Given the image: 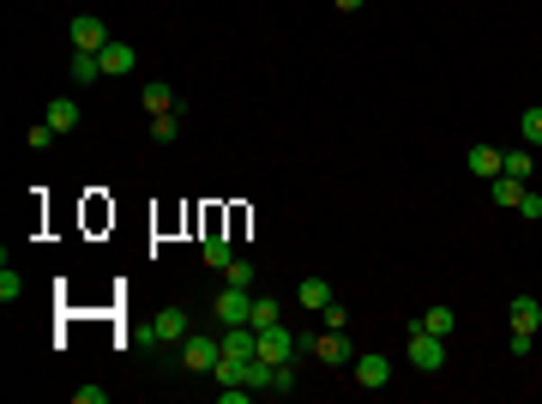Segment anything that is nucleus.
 Instances as JSON below:
<instances>
[{
	"label": "nucleus",
	"mask_w": 542,
	"mask_h": 404,
	"mask_svg": "<svg viewBox=\"0 0 542 404\" xmlns=\"http://www.w3.org/2000/svg\"><path fill=\"white\" fill-rule=\"evenodd\" d=\"M211 308H218L223 326H247V320H253V290H235V283H229V290H223Z\"/></svg>",
	"instance_id": "obj_6"
},
{
	"label": "nucleus",
	"mask_w": 542,
	"mask_h": 404,
	"mask_svg": "<svg viewBox=\"0 0 542 404\" xmlns=\"http://www.w3.org/2000/svg\"><path fill=\"white\" fill-rule=\"evenodd\" d=\"M97 61H102V79H127V73L139 67V49H133V42H115V37H109V49H97Z\"/></svg>",
	"instance_id": "obj_7"
},
{
	"label": "nucleus",
	"mask_w": 542,
	"mask_h": 404,
	"mask_svg": "<svg viewBox=\"0 0 542 404\" xmlns=\"http://www.w3.org/2000/svg\"><path fill=\"white\" fill-rule=\"evenodd\" d=\"M320 314H325V326H338V332H343V326H350V314H343V302H325Z\"/></svg>",
	"instance_id": "obj_29"
},
{
	"label": "nucleus",
	"mask_w": 542,
	"mask_h": 404,
	"mask_svg": "<svg viewBox=\"0 0 542 404\" xmlns=\"http://www.w3.org/2000/svg\"><path fill=\"white\" fill-rule=\"evenodd\" d=\"M506 320H512V332H530V338H537V332H542V302H537V296H512Z\"/></svg>",
	"instance_id": "obj_10"
},
{
	"label": "nucleus",
	"mask_w": 542,
	"mask_h": 404,
	"mask_svg": "<svg viewBox=\"0 0 542 404\" xmlns=\"http://www.w3.org/2000/svg\"><path fill=\"white\" fill-rule=\"evenodd\" d=\"M501 175H519V182H524V175H530V151H506V169H501Z\"/></svg>",
	"instance_id": "obj_26"
},
{
	"label": "nucleus",
	"mask_w": 542,
	"mask_h": 404,
	"mask_svg": "<svg viewBox=\"0 0 542 404\" xmlns=\"http://www.w3.org/2000/svg\"><path fill=\"white\" fill-rule=\"evenodd\" d=\"M422 326H428V332H440V338H452V332H458V314H452V308H428V314H422Z\"/></svg>",
	"instance_id": "obj_19"
},
{
	"label": "nucleus",
	"mask_w": 542,
	"mask_h": 404,
	"mask_svg": "<svg viewBox=\"0 0 542 404\" xmlns=\"http://www.w3.org/2000/svg\"><path fill=\"white\" fill-rule=\"evenodd\" d=\"M404 338H410L404 344V350H410V368H422V374H440L446 368V338L440 332H428L422 320H410L404 326Z\"/></svg>",
	"instance_id": "obj_1"
},
{
	"label": "nucleus",
	"mask_w": 542,
	"mask_h": 404,
	"mask_svg": "<svg viewBox=\"0 0 542 404\" xmlns=\"http://www.w3.org/2000/svg\"><path fill=\"white\" fill-rule=\"evenodd\" d=\"M181 139V115L169 109V115H151V145H175Z\"/></svg>",
	"instance_id": "obj_18"
},
{
	"label": "nucleus",
	"mask_w": 542,
	"mask_h": 404,
	"mask_svg": "<svg viewBox=\"0 0 542 404\" xmlns=\"http://www.w3.org/2000/svg\"><path fill=\"white\" fill-rule=\"evenodd\" d=\"M519 218L542 223V193H530V187H524V200H519Z\"/></svg>",
	"instance_id": "obj_27"
},
{
	"label": "nucleus",
	"mask_w": 542,
	"mask_h": 404,
	"mask_svg": "<svg viewBox=\"0 0 542 404\" xmlns=\"http://www.w3.org/2000/svg\"><path fill=\"white\" fill-rule=\"evenodd\" d=\"M314 356H320V363H332V368H343V363H350V338H343L338 326H325L320 338H314Z\"/></svg>",
	"instance_id": "obj_11"
},
{
	"label": "nucleus",
	"mask_w": 542,
	"mask_h": 404,
	"mask_svg": "<svg viewBox=\"0 0 542 404\" xmlns=\"http://www.w3.org/2000/svg\"><path fill=\"white\" fill-rule=\"evenodd\" d=\"M67 42H73V49H91V55H97V49H109V24H102L97 13H79V19L67 24Z\"/></svg>",
	"instance_id": "obj_5"
},
{
	"label": "nucleus",
	"mask_w": 542,
	"mask_h": 404,
	"mask_svg": "<svg viewBox=\"0 0 542 404\" xmlns=\"http://www.w3.org/2000/svg\"><path fill=\"white\" fill-rule=\"evenodd\" d=\"M223 363V338H187L181 344V368H193V374H211Z\"/></svg>",
	"instance_id": "obj_4"
},
{
	"label": "nucleus",
	"mask_w": 542,
	"mask_h": 404,
	"mask_svg": "<svg viewBox=\"0 0 542 404\" xmlns=\"http://www.w3.org/2000/svg\"><path fill=\"white\" fill-rule=\"evenodd\" d=\"M325 302H338L332 278H301V308H325Z\"/></svg>",
	"instance_id": "obj_16"
},
{
	"label": "nucleus",
	"mask_w": 542,
	"mask_h": 404,
	"mask_svg": "<svg viewBox=\"0 0 542 404\" xmlns=\"http://www.w3.org/2000/svg\"><path fill=\"white\" fill-rule=\"evenodd\" d=\"M139 103H145V115H169V109H175V85H163V79H151V85H145V91H139Z\"/></svg>",
	"instance_id": "obj_13"
},
{
	"label": "nucleus",
	"mask_w": 542,
	"mask_h": 404,
	"mask_svg": "<svg viewBox=\"0 0 542 404\" xmlns=\"http://www.w3.org/2000/svg\"><path fill=\"white\" fill-rule=\"evenodd\" d=\"M187 338H193L187 308H157V314H151V326H145V344H157V350H181Z\"/></svg>",
	"instance_id": "obj_2"
},
{
	"label": "nucleus",
	"mask_w": 542,
	"mask_h": 404,
	"mask_svg": "<svg viewBox=\"0 0 542 404\" xmlns=\"http://www.w3.org/2000/svg\"><path fill=\"white\" fill-rule=\"evenodd\" d=\"M283 320V302H278V296H253V320H247V326H253V332H265V326H278Z\"/></svg>",
	"instance_id": "obj_15"
},
{
	"label": "nucleus",
	"mask_w": 542,
	"mask_h": 404,
	"mask_svg": "<svg viewBox=\"0 0 542 404\" xmlns=\"http://www.w3.org/2000/svg\"><path fill=\"white\" fill-rule=\"evenodd\" d=\"M229 260H235V254H229V236L211 229V236H205V265H229Z\"/></svg>",
	"instance_id": "obj_21"
},
{
	"label": "nucleus",
	"mask_w": 542,
	"mask_h": 404,
	"mask_svg": "<svg viewBox=\"0 0 542 404\" xmlns=\"http://www.w3.org/2000/svg\"><path fill=\"white\" fill-rule=\"evenodd\" d=\"M19 296H24V278H19V265L6 260V265H0V302L13 308V302H19Z\"/></svg>",
	"instance_id": "obj_20"
},
{
	"label": "nucleus",
	"mask_w": 542,
	"mask_h": 404,
	"mask_svg": "<svg viewBox=\"0 0 542 404\" xmlns=\"http://www.w3.org/2000/svg\"><path fill=\"white\" fill-rule=\"evenodd\" d=\"M386 381H392V363H386V356H374V350H368V356H356V386L380 392Z\"/></svg>",
	"instance_id": "obj_12"
},
{
	"label": "nucleus",
	"mask_w": 542,
	"mask_h": 404,
	"mask_svg": "<svg viewBox=\"0 0 542 404\" xmlns=\"http://www.w3.org/2000/svg\"><path fill=\"white\" fill-rule=\"evenodd\" d=\"M296 350H301V338H296L283 320L260 332V356H265V363H296Z\"/></svg>",
	"instance_id": "obj_3"
},
{
	"label": "nucleus",
	"mask_w": 542,
	"mask_h": 404,
	"mask_svg": "<svg viewBox=\"0 0 542 404\" xmlns=\"http://www.w3.org/2000/svg\"><path fill=\"white\" fill-rule=\"evenodd\" d=\"M519 133H524V145H542V109H524V115H519Z\"/></svg>",
	"instance_id": "obj_24"
},
{
	"label": "nucleus",
	"mask_w": 542,
	"mask_h": 404,
	"mask_svg": "<svg viewBox=\"0 0 542 404\" xmlns=\"http://www.w3.org/2000/svg\"><path fill=\"white\" fill-rule=\"evenodd\" d=\"M265 392H296V363H271V386H265Z\"/></svg>",
	"instance_id": "obj_22"
},
{
	"label": "nucleus",
	"mask_w": 542,
	"mask_h": 404,
	"mask_svg": "<svg viewBox=\"0 0 542 404\" xmlns=\"http://www.w3.org/2000/svg\"><path fill=\"white\" fill-rule=\"evenodd\" d=\"M73 399H79V404H109V386H79Z\"/></svg>",
	"instance_id": "obj_28"
},
{
	"label": "nucleus",
	"mask_w": 542,
	"mask_h": 404,
	"mask_svg": "<svg viewBox=\"0 0 542 404\" xmlns=\"http://www.w3.org/2000/svg\"><path fill=\"white\" fill-rule=\"evenodd\" d=\"M67 73H73V85H97V79H102V61L91 55V49H73V61H67Z\"/></svg>",
	"instance_id": "obj_14"
},
{
	"label": "nucleus",
	"mask_w": 542,
	"mask_h": 404,
	"mask_svg": "<svg viewBox=\"0 0 542 404\" xmlns=\"http://www.w3.org/2000/svg\"><path fill=\"white\" fill-rule=\"evenodd\" d=\"M464 169H470L476 182H494V175L506 169V151L501 145H470V151H464Z\"/></svg>",
	"instance_id": "obj_8"
},
{
	"label": "nucleus",
	"mask_w": 542,
	"mask_h": 404,
	"mask_svg": "<svg viewBox=\"0 0 542 404\" xmlns=\"http://www.w3.org/2000/svg\"><path fill=\"white\" fill-rule=\"evenodd\" d=\"M42 121L55 127V133H79V121H84V109L73 97H49V109H42Z\"/></svg>",
	"instance_id": "obj_9"
},
{
	"label": "nucleus",
	"mask_w": 542,
	"mask_h": 404,
	"mask_svg": "<svg viewBox=\"0 0 542 404\" xmlns=\"http://www.w3.org/2000/svg\"><path fill=\"white\" fill-rule=\"evenodd\" d=\"M55 139H60V133H55L49 121H37L31 133H24V145H31V151H55Z\"/></svg>",
	"instance_id": "obj_23"
},
{
	"label": "nucleus",
	"mask_w": 542,
	"mask_h": 404,
	"mask_svg": "<svg viewBox=\"0 0 542 404\" xmlns=\"http://www.w3.org/2000/svg\"><path fill=\"white\" fill-rule=\"evenodd\" d=\"M519 200H524V182H519V175H494V205L519 211Z\"/></svg>",
	"instance_id": "obj_17"
},
{
	"label": "nucleus",
	"mask_w": 542,
	"mask_h": 404,
	"mask_svg": "<svg viewBox=\"0 0 542 404\" xmlns=\"http://www.w3.org/2000/svg\"><path fill=\"white\" fill-rule=\"evenodd\" d=\"M332 6H338V13H361V6H368V0H332Z\"/></svg>",
	"instance_id": "obj_30"
},
{
	"label": "nucleus",
	"mask_w": 542,
	"mask_h": 404,
	"mask_svg": "<svg viewBox=\"0 0 542 404\" xmlns=\"http://www.w3.org/2000/svg\"><path fill=\"white\" fill-rule=\"evenodd\" d=\"M223 272H229V283H235V290H253V265H247V260H229Z\"/></svg>",
	"instance_id": "obj_25"
}]
</instances>
